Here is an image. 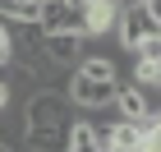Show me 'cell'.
Returning <instances> with one entry per match:
<instances>
[{
  "label": "cell",
  "mask_w": 161,
  "mask_h": 152,
  "mask_svg": "<svg viewBox=\"0 0 161 152\" xmlns=\"http://www.w3.org/2000/svg\"><path fill=\"white\" fill-rule=\"evenodd\" d=\"M9 106H14V92H9V83L0 78V111H9Z\"/></svg>",
  "instance_id": "8fae6325"
},
{
  "label": "cell",
  "mask_w": 161,
  "mask_h": 152,
  "mask_svg": "<svg viewBox=\"0 0 161 152\" xmlns=\"http://www.w3.org/2000/svg\"><path fill=\"white\" fill-rule=\"evenodd\" d=\"M64 152H101V125L92 115H74L69 120V134H64Z\"/></svg>",
  "instance_id": "5b68a950"
},
{
  "label": "cell",
  "mask_w": 161,
  "mask_h": 152,
  "mask_svg": "<svg viewBox=\"0 0 161 152\" xmlns=\"http://www.w3.org/2000/svg\"><path fill=\"white\" fill-rule=\"evenodd\" d=\"M74 74H83V78H120V83H124L120 65H115L111 55H97V51H83V60L74 65Z\"/></svg>",
  "instance_id": "ba28073f"
},
{
  "label": "cell",
  "mask_w": 161,
  "mask_h": 152,
  "mask_svg": "<svg viewBox=\"0 0 161 152\" xmlns=\"http://www.w3.org/2000/svg\"><path fill=\"white\" fill-rule=\"evenodd\" d=\"M87 51V37L83 32H46V60L55 69H74Z\"/></svg>",
  "instance_id": "277c9868"
},
{
  "label": "cell",
  "mask_w": 161,
  "mask_h": 152,
  "mask_svg": "<svg viewBox=\"0 0 161 152\" xmlns=\"http://www.w3.org/2000/svg\"><path fill=\"white\" fill-rule=\"evenodd\" d=\"M37 28L42 32H83V14L64 0H42L37 5Z\"/></svg>",
  "instance_id": "3957f363"
},
{
  "label": "cell",
  "mask_w": 161,
  "mask_h": 152,
  "mask_svg": "<svg viewBox=\"0 0 161 152\" xmlns=\"http://www.w3.org/2000/svg\"><path fill=\"white\" fill-rule=\"evenodd\" d=\"M115 88H120V78L69 74V106H74V111H106V106L115 101Z\"/></svg>",
  "instance_id": "7a4b0ae2"
},
{
  "label": "cell",
  "mask_w": 161,
  "mask_h": 152,
  "mask_svg": "<svg viewBox=\"0 0 161 152\" xmlns=\"http://www.w3.org/2000/svg\"><path fill=\"white\" fill-rule=\"evenodd\" d=\"M138 143H143V134H138L134 120L111 115V125H101V152H138Z\"/></svg>",
  "instance_id": "52a82bcc"
},
{
  "label": "cell",
  "mask_w": 161,
  "mask_h": 152,
  "mask_svg": "<svg viewBox=\"0 0 161 152\" xmlns=\"http://www.w3.org/2000/svg\"><path fill=\"white\" fill-rule=\"evenodd\" d=\"M124 83H134V88L152 92V88L161 83V60H138V55H134V74L124 78Z\"/></svg>",
  "instance_id": "30bf717a"
},
{
  "label": "cell",
  "mask_w": 161,
  "mask_h": 152,
  "mask_svg": "<svg viewBox=\"0 0 161 152\" xmlns=\"http://www.w3.org/2000/svg\"><path fill=\"white\" fill-rule=\"evenodd\" d=\"M0 37H5V23H0Z\"/></svg>",
  "instance_id": "4fadbf2b"
},
{
  "label": "cell",
  "mask_w": 161,
  "mask_h": 152,
  "mask_svg": "<svg viewBox=\"0 0 161 152\" xmlns=\"http://www.w3.org/2000/svg\"><path fill=\"white\" fill-rule=\"evenodd\" d=\"M161 32V14L152 9V5H143V0H129V5H120V14H115V28L111 37L120 42L124 51H134L143 37H157Z\"/></svg>",
  "instance_id": "6da1fadb"
},
{
  "label": "cell",
  "mask_w": 161,
  "mask_h": 152,
  "mask_svg": "<svg viewBox=\"0 0 161 152\" xmlns=\"http://www.w3.org/2000/svg\"><path fill=\"white\" fill-rule=\"evenodd\" d=\"M42 0H0V23H37Z\"/></svg>",
  "instance_id": "9c48e42d"
},
{
  "label": "cell",
  "mask_w": 161,
  "mask_h": 152,
  "mask_svg": "<svg viewBox=\"0 0 161 152\" xmlns=\"http://www.w3.org/2000/svg\"><path fill=\"white\" fill-rule=\"evenodd\" d=\"M5 65H9V42L0 37V69H5Z\"/></svg>",
  "instance_id": "7c38bea8"
},
{
  "label": "cell",
  "mask_w": 161,
  "mask_h": 152,
  "mask_svg": "<svg viewBox=\"0 0 161 152\" xmlns=\"http://www.w3.org/2000/svg\"><path fill=\"white\" fill-rule=\"evenodd\" d=\"M120 0H87L83 5V37H111Z\"/></svg>",
  "instance_id": "8992f818"
}]
</instances>
